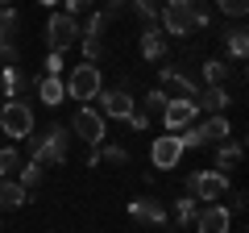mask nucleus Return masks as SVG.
I'll return each mask as SVG.
<instances>
[{"label": "nucleus", "instance_id": "nucleus-1", "mask_svg": "<svg viewBox=\"0 0 249 233\" xmlns=\"http://www.w3.org/2000/svg\"><path fill=\"white\" fill-rule=\"evenodd\" d=\"M25 142H29V158L34 162H42V167H62V162H67V150H71V129L54 121L50 129L29 134Z\"/></svg>", "mask_w": 249, "mask_h": 233}, {"label": "nucleus", "instance_id": "nucleus-2", "mask_svg": "<svg viewBox=\"0 0 249 233\" xmlns=\"http://www.w3.org/2000/svg\"><path fill=\"white\" fill-rule=\"evenodd\" d=\"M158 21H162V34H170V38H191L196 34V4L191 0H166L162 4V13H158Z\"/></svg>", "mask_w": 249, "mask_h": 233}, {"label": "nucleus", "instance_id": "nucleus-3", "mask_svg": "<svg viewBox=\"0 0 249 233\" xmlns=\"http://www.w3.org/2000/svg\"><path fill=\"white\" fill-rule=\"evenodd\" d=\"M34 108L25 104V100H4V108H0V134H9L13 142H25L29 134H34Z\"/></svg>", "mask_w": 249, "mask_h": 233}, {"label": "nucleus", "instance_id": "nucleus-4", "mask_svg": "<svg viewBox=\"0 0 249 233\" xmlns=\"http://www.w3.org/2000/svg\"><path fill=\"white\" fill-rule=\"evenodd\" d=\"M158 88L166 92L170 100H175V96H187V100H196L199 83H196V75H191V71H183L178 63H166V67L158 71Z\"/></svg>", "mask_w": 249, "mask_h": 233}, {"label": "nucleus", "instance_id": "nucleus-5", "mask_svg": "<svg viewBox=\"0 0 249 233\" xmlns=\"http://www.w3.org/2000/svg\"><path fill=\"white\" fill-rule=\"evenodd\" d=\"M46 42H50V50H54V54L71 50V46L79 42V21L67 17V13H54V17L46 21Z\"/></svg>", "mask_w": 249, "mask_h": 233}, {"label": "nucleus", "instance_id": "nucleus-6", "mask_svg": "<svg viewBox=\"0 0 249 233\" xmlns=\"http://www.w3.org/2000/svg\"><path fill=\"white\" fill-rule=\"evenodd\" d=\"M224 192H229L224 171H196L187 179V196H196V200H224Z\"/></svg>", "mask_w": 249, "mask_h": 233}, {"label": "nucleus", "instance_id": "nucleus-7", "mask_svg": "<svg viewBox=\"0 0 249 233\" xmlns=\"http://www.w3.org/2000/svg\"><path fill=\"white\" fill-rule=\"evenodd\" d=\"M100 88H104V75H100L96 63H83L71 71V79H67V92H71L75 100H96Z\"/></svg>", "mask_w": 249, "mask_h": 233}, {"label": "nucleus", "instance_id": "nucleus-8", "mask_svg": "<svg viewBox=\"0 0 249 233\" xmlns=\"http://www.w3.org/2000/svg\"><path fill=\"white\" fill-rule=\"evenodd\" d=\"M71 137H83L88 146H104V116L91 104H83L79 113L71 116Z\"/></svg>", "mask_w": 249, "mask_h": 233}, {"label": "nucleus", "instance_id": "nucleus-9", "mask_svg": "<svg viewBox=\"0 0 249 233\" xmlns=\"http://www.w3.org/2000/svg\"><path fill=\"white\" fill-rule=\"evenodd\" d=\"M196 116H199L196 100H187V96H175V100H166V108H162V125H166L170 134H183L187 125H196Z\"/></svg>", "mask_w": 249, "mask_h": 233}, {"label": "nucleus", "instance_id": "nucleus-10", "mask_svg": "<svg viewBox=\"0 0 249 233\" xmlns=\"http://www.w3.org/2000/svg\"><path fill=\"white\" fill-rule=\"evenodd\" d=\"M96 100H100V108H96L100 116H116V121H124L129 113H137V108H133V96H129L124 83H121V88H100Z\"/></svg>", "mask_w": 249, "mask_h": 233}, {"label": "nucleus", "instance_id": "nucleus-11", "mask_svg": "<svg viewBox=\"0 0 249 233\" xmlns=\"http://www.w3.org/2000/svg\"><path fill=\"white\" fill-rule=\"evenodd\" d=\"M178 158H183V142H178V134H158V142L150 146V162L158 171H170V167H178Z\"/></svg>", "mask_w": 249, "mask_h": 233}, {"label": "nucleus", "instance_id": "nucleus-12", "mask_svg": "<svg viewBox=\"0 0 249 233\" xmlns=\"http://www.w3.org/2000/svg\"><path fill=\"white\" fill-rule=\"evenodd\" d=\"M196 229L199 233H232V213L224 204H208L196 213Z\"/></svg>", "mask_w": 249, "mask_h": 233}, {"label": "nucleus", "instance_id": "nucleus-13", "mask_svg": "<svg viewBox=\"0 0 249 233\" xmlns=\"http://www.w3.org/2000/svg\"><path fill=\"white\" fill-rule=\"evenodd\" d=\"M129 216H133V225H166V208H162V200H154V196L129 200Z\"/></svg>", "mask_w": 249, "mask_h": 233}, {"label": "nucleus", "instance_id": "nucleus-14", "mask_svg": "<svg viewBox=\"0 0 249 233\" xmlns=\"http://www.w3.org/2000/svg\"><path fill=\"white\" fill-rule=\"evenodd\" d=\"M229 104H232L229 88H199L196 92V108H204V113H212V116H224Z\"/></svg>", "mask_w": 249, "mask_h": 233}, {"label": "nucleus", "instance_id": "nucleus-15", "mask_svg": "<svg viewBox=\"0 0 249 233\" xmlns=\"http://www.w3.org/2000/svg\"><path fill=\"white\" fill-rule=\"evenodd\" d=\"M29 88H34V79H29L21 67H4V71H0V92H4V100H21Z\"/></svg>", "mask_w": 249, "mask_h": 233}, {"label": "nucleus", "instance_id": "nucleus-16", "mask_svg": "<svg viewBox=\"0 0 249 233\" xmlns=\"http://www.w3.org/2000/svg\"><path fill=\"white\" fill-rule=\"evenodd\" d=\"M142 58H150V63H162V58H166V34H162L158 25L142 29Z\"/></svg>", "mask_w": 249, "mask_h": 233}, {"label": "nucleus", "instance_id": "nucleus-17", "mask_svg": "<svg viewBox=\"0 0 249 233\" xmlns=\"http://www.w3.org/2000/svg\"><path fill=\"white\" fill-rule=\"evenodd\" d=\"M241 158H245V146H241V137H229V142L216 146V171H224V175H229L232 167H241Z\"/></svg>", "mask_w": 249, "mask_h": 233}, {"label": "nucleus", "instance_id": "nucleus-18", "mask_svg": "<svg viewBox=\"0 0 249 233\" xmlns=\"http://www.w3.org/2000/svg\"><path fill=\"white\" fill-rule=\"evenodd\" d=\"M34 88H37V100H42V104H50V108H58L62 100H67V83H62L58 75H42Z\"/></svg>", "mask_w": 249, "mask_h": 233}, {"label": "nucleus", "instance_id": "nucleus-19", "mask_svg": "<svg viewBox=\"0 0 249 233\" xmlns=\"http://www.w3.org/2000/svg\"><path fill=\"white\" fill-rule=\"evenodd\" d=\"M224 50H229V58H237V63H241V58H245V50H249V29L245 25H232V29H224Z\"/></svg>", "mask_w": 249, "mask_h": 233}, {"label": "nucleus", "instance_id": "nucleus-20", "mask_svg": "<svg viewBox=\"0 0 249 233\" xmlns=\"http://www.w3.org/2000/svg\"><path fill=\"white\" fill-rule=\"evenodd\" d=\"M29 200V192L17 179H0V208H21Z\"/></svg>", "mask_w": 249, "mask_h": 233}, {"label": "nucleus", "instance_id": "nucleus-21", "mask_svg": "<svg viewBox=\"0 0 249 233\" xmlns=\"http://www.w3.org/2000/svg\"><path fill=\"white\" fill-rule=\"evenodd\" d=\"M229 71H232V67H224V58H208V63L199 67V75H204V83H208V88H224Z\"/></svg>", "mask_w": 249, "mask_h": 233}, {"label": "nucleus", "instance_id": "nucleus-22", "mask_svg": "<svg viewBox=\"0 0 249 233\" xmlns=\"http://www.w3.org/2000/svg\"><path fill=\"white\" fill-rule=\"evenodd\" d=\"M196 213H199V200H196V196L175 200V225H178V229H187V225L196 221Z\"/></svg>", "mask_w": 249, "mask_h": 233}, {"label": "nucleus", "instance_id": "nucleus-23", "mask_svg": "<svg viewBox=\"0 0 249 233\" xmlns=\"http://www.w3.org/2000/svg\"><path fill=\"white\" fill-rule=\"evenodd\" d=\"M108 25H112V17H108L104 9H96V13H91V17H88V25L79 29V38H96V42H100V34H104Z\"/></svg>", "mask_w": 249, "mask_h": 233}, {"label": "nucleus", "instance_id": "nucleus-24", "mask_svg": "<svg viewBox=\"0 0 249 233\" xmlns=\"http://www.w3.org/2000/svg\"><path fill=\"white\" fill-rule=\"evenodd\" d=\"M17 171H21V179H17V183H21L25 192H29V188H37V183H42V175H46V167H42V162H34V158L21 162Z\"/></svg>", "mask_w": 249, "mask_h": 233}, {"label": "nucleus", "instance_id": "nucleus-25", "mask_svg": "<svg viewBox=\"0 0 249 233\" xmlns=\"http://www.w3.org/2000/svg\"><path fill=\"white\" fill-rule=\"evenodd\" d=\"M96 162L100 167H121V162H129V150H124V146H96Z\"/></svg>", "mask_w": 249, "mask_h": 233}, {"label": "nucleus", "instance_id": "nucleus-26", "mask_svg": "<svg viewBox=\"0 0 249 233\" xmlns=\"http://www.w3.org/2000/svg\"><path fill=\"white\" fill-rule=\"evenodd\" d=\"M166 100H170V96H166L162 88H150V92H145V100H142V104H145L142 113H145V116H162V108H166Z\"/></svg>", "mask_w": 249, "mask_h": 233}, {"label": "nucleus", "instance_id": "nucleus-27", "mask_svg": "<svg viewBox=\"0 0 249 233\" xmlns=\"http://www.w3.org/2000/svg\"><path fill=\"white\" fill-rule=\"evenodd\" d=\"M17 58H21L17 42H13V38H0V71H4V67H17Z\"/></svg>", "mask_w": 249, "mask_h": 233}, {"label": "nucleus", "instance_id": "nucleus-28", "mask_svg": "<svg viewBox=\"0 0 249 233\" xmlns=\"http://www.w3.org/2000/svg\"><path fill=\"white\" fill-rule=\"evenodd\" d=\"M216 9H220L224 13V17H245V13H249V0H216Z\"/></svg>", "mask_w": 249, "mask_h": 233}, {"label": "nucleus", "instance_id": "nucleus-29", "mask_svg": "<svg viewBox=\"0 0 249 233\" xmlns=\"http://www.w3.org/2000/svg\"><path fill=\"white\" fill-rule=\"evenodd\" d=\"M17 167H21V154L13 150V146H4V150H0V179H4V175H13Z\"/></svg>", "mask_w": 249, "mask_h": 233}, {"label": "nucleus", "instance_id": "nucleus-30", "mask_svg": "<svg viewBox=\"0 0 249 233\" xmlns=\"http://www.w3.org/2000/svg\"><path fill=\"white\" fill-rule=\"evenodd\" d=\"M133 9H137V17H142L145 25H158V4H154V0H133Z\"/></svg>", "mask_w": 249, "mask_h": 233}, {"label": "nucleus", "instance_id": "nucleus-31", "mask_svg": "<svg viewBox=\"0 0 249 233\" xmlns=\"http://www.w3.org/2000/svg\"><path fill=\"white\" fill-rule=\"evenodd\" d=\"M79 46H83V63H100L104 42H96V38H79Z\"/></svg>", "mask_w": 249, "mask_h": 233}, {"label": "nucleus", "instance_id": "nucleus-32", "mask_svg": "<svg viewBox=\"0 0 249 233\" xmlns=\"http://www.w3.org/2000/svg\"><path fill=\"white\" fill-rule=\"evenodd\" d=\"M13 29H17V9H0V38H13Z\"/></svg>", "mask_w": 249, "mask_h": 233}, {"label": "nucleus", "instance_id": "nucleus-33", "mask_svg": "<svg viewBox=\"0 0 249 233\" xmlns=\"http://www.w3.org/2000/svg\"><path fill=\"white\" fill-rule=\"evenodd\" d=\"M191 4H196V25L204 29L208 21H212V4H208V0H191Z\"/></svg>", "mask_w": 249, "mask_h": 233}, {"label": "nucleus", "instance_id": "nucleus-34", "mask_svg": "<svg viewBox=\"0 0 249 233\" xmlns=\"http://www.w3.org/2000/svg\"><path fill=\"white\" fill-rule=\"evenodd\" d=\"M62 4H67V9H62L67 17H75V13H88V9H91V0H62Z\"/></svg>", "mask_w": 249, "mask_h": 233}, {"label": "nucleus", "instance_id": "nucleus-35", "mask_svg": "<svg viewBox=\"0 0 249 233\" xmlns=\"http://www.w3.org/2000/svg\"><path fill=\"white\" fill-rule=\"evenodd\" d=\"M224 196H229V213H241V208H245V192H224Z\"/></svg>", "mask_w": 249, "mask_h": 233}, {"label": "nucleus", "instance_id": "nucleus-36", "mask_svg": "<svg viewBox=\"0 0 249 233\" xmlns=\"http://www.w3.org/2000/svg\"><path fill=\"white\" fill-rule=\"evenodd\" d=\"M124 121H129V129H137V134H142V129L150 125V116H145V113H129Z\"/></svg>", "mask_w": 249, "mask_h": 233}, {"label": "nucleus", "instance_id": "nucleus-37", "mask_svg": "<svg viewBox=\"0 0 249 233\" xmlns=\"http://www.w3.org/2000/svg\"><path fill=\"white\" fill-rule=\"evenodd\" d=\"M58 71H62V54L50 50V54H46V75H58Z\"/></svg>", "mask_w": 249, "mask_h": 233}, {"label": "nucleus", "instance_id": "nucleus-38", "mask_svg": "<svg viewBox=\"0 0 249 233\" xmlns=\"http://www.w3.org/2000/svg\"><path fill=\"white\" fill-rule=\"evenodd\" d=\"M37 4H46V9H54V4H58V0H37Z\"/></svg>", "mask_w": 249, "mask_h": 233}, {"label": "nucleus", "instance_id": "nucleus-39", "mask_svg": "<svg viewBox=\"0 0 249 233\" xmlns=\"http://www.w3.org/2000/svg\"><path fill=\"white\" fill-rule=\"evenodd\" d=\"M9 4H13V0H0V9H9Z\"/></svg>", "mask_w": 249, "mask_h": 233}]
</instances>
